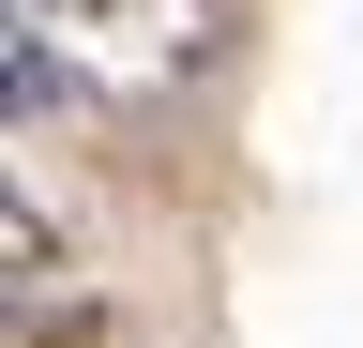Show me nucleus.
Instances as JSON below:
<instances>
[{"instance_id":"nucleus-1","label":"nucleus","mask_w":363,"mask_h":348,"mask_svg":"<svg viewBox=\"0 0 363 348\" xmlns=\"http://www.w3.org/2000/svg\"><path fill=\"white\" fill-rule=\"evenodd\" d=\"M0 16H16V46L45 61L61 106H106V91H182L212 61L227 0H0Z\"/></svg>"},{"instance_id":"nucleus-2","label":"nucleus","mask_w":363,"mask_h":348,"mask_svg":"<svg viewBox=\"0 0 363 348\" xmlns=\"http://www.w3.org/2000/svg\"><path fill=\"white\" fill-rule=\"evenodd\" d=\"M45 273H61V228H45V212H30L16 182H0V303H30Z\"/></svg>"}]
</instances>
